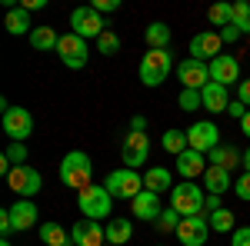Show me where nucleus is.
Listing matches in <instances>:
<instances>
[{"instance_id":"nucleus-1","label":"nucleus","mask_w":250,"mask_h":246,"mask_svg":"<svg viewBox=\"0 0 250 246\" xmlns=\"http://www.w3.org/2000/svg\"><path fill=\"white\" fill-rule=\"evenodd\" d=\"M90 176H94V163L83 150H70L60 160V183L70 189H87L90 187Z\"/></svg>"},{"instance_id":"nucleus-2","label":"nucleus","mask_w":250,"mask_h":246,"mask_svg":"<svg viewBox=\"0 0 250 246\" xmlns=\"http://www.w3.org/2000/svg\"><path fill=\"white\" fill-rule=\"evenodd\" d=\"M204 200H207V193L193 180H184V183H177L170 189V207L180 216H204Z\"/></svg>"},{"instance_id":"nucleus-3","label":"nucleus","mask_w":250,"mask_h":246,"mask_svg":"<svg viewBox=\"0 0 250 246\" xmlns=\"http://www.w3.org/2000/svg\"><path fill=\"white\" fill-rule=\"evenodd\" d=\"M77 207L83 213V220H107L114 209V196L107 193V187H90L77 193Z\"/></svg>"},{"instance_id":"nucleus-4","label":"nucleus","mask_w":250,"mask_h":246,"mask_svg":"<svg viewBox=\"0 0 250 246\" xmlns=\"http://www.w3.org/2000/svg\"><path fill=\"white\" fill-rule=\"evenodd\" d=\"M104 187H107V193H110L114 200H137V196L147 189L144 187V176H137V170H130V167L114 170L104 180Z\"/></svg>"},{"instance_id":"nucleus-5","label":"nucleus","mask_w":250,"mask_h":246,"mask_svg":"<svg viewBox=\"0 0 250 246\" xmlns=\"http://www.w3.org/2000/svg\"><path fill=\"white\" fill-rule=\"evenodd\" d=\"M170 67H173L170 50H147L144 60H140V83L144 87H160L170 74Z\"/></svg>"},{"instance_id":"nucleus-6","label":"nucleus","mask_w":250,"mask_h":246,"mask_svg":"<svg viewBox=\"0 0 250 246\" xmlns=\"http://www.w3.org/2000/svg\"><path fill=\"white\" fill-rule=\"evenodd\" d=\"M57 54H60V63H63V67L83 70L87 60H90V47H87V40L77 37V34H63L60 43H57Z\"/></svg>"},{"instance_id":"nucleus-7","label":"nucleus","mask_w":250,"mask_h":246,"mask_svg":"<svg viewBox=\"0 0 250 246\" xmlns=\"http://www.w3.org/2000/svg\"><path fill=\"white\" fill-rule=\"evenodd\" d=\"M70 34H77V37H83V40H100V34L107 30V23H104V17L97 14L94 7L87 3V7H74V14H70Z\"/></svg>"},{"instance_id":"nucleus-8","label":"nucleus","mask_w":250,"mask_h":246,"mask_svg":"<svg viewBox=\"0 0 250 246\" xmlns=\"http://www.w3.org/2000/svg\"><path fill=\"white\" fill-rule=\"evenodd\" d=\"M7 183H10V189L17 193V200H34L40 193V187H43V180H40V173L34 170V167H14L10 170V176H7Z\"/></svg>"},{"instance_id":"nucleus-9","label":"nucleus","mask_w":250,"mask_h":246,"mask_svg":"<svg viewBox=\"0 0 250 246\" xmlns=\"http://www.w3.org/2000/svg\"><path fill=\"white\" fill-rule=\"evenodd\" d=\"M3 133L10 136V143H23L34 133V116L23 107H7L3 110Z\"/></svg>"},{"instance_id":"nucleus-10","label":"nucleus","mask_w":250,"mask_h":246,"mask_svg":"<svg viewBox=\"0 0 250 246\" xmlns=\"http://www.w3.org/2000/svg\"><path fill=\"white\" fill-rule=\"evenodd\" d=\"M177 76H180L184 90H204V87L210 83V63H200V60L187 57V60H180Z\"/></svg>"},{"instance_id":"nucleus-11","label":"nucleus","mask_w":250,"mask_h":246,"mask_svg":"<svg viewBox=\"0 0 250 246\" xmlns=\"http://www.w3.org/2000/svg\"><path fill=\"white\" fill-rule=\"evenodd\" d=\"M187 143H190V150L204 153V156L210 150H217V147H220V130H217V123H207V120L193 123L190 130H187Z\"/></svg>"},{"instance_id":"nucleus-12","label":"nucleus","mask_w":250,"mask_h":246,"mask_svg":"<svg viewBox=\"0 0 250 246\" xmlns=\"http://www.w3.org/2000/svg\"><path fill=\"white\" fill-rule=\"evenodd\" d=\"M147 156H150V136L147 133H127V140H124V167H144L147 163Z\"/></svg>"},{"instance_id":"nucleus-13","label":"nucleus","mask_w":250,"mask_h":246,"mask_svg":"<svg viewBox=\"0 0 250 246\" xmlns=\"http://www.w3.org/2000/svg\"><path fill=\"white\" fill-rule=\"evenodd\" d=\"M180 246H204L207 243V216H184L177 227Z\"/></svg>"},{"instance_id":"nucleus-14","label":"nucleus","mask_w":250,"mask_h":246,"mask_svg":"<svg viewBox=\"0 0 250 246\" xmlns=\"http://www.w3.org/2000/svg\"><path fill=\"white\" fill-rule=\"evenodd\" d=\"M74 246H104L107 243V229H100V220H77L70 229Z\"/></svg>"},{"instance_id":"nucleus-15","label":"nucleus","mask_w":250,"mask_h":246,"mask_svg":"<svg viewBox=\"0 0 250 246\" xmlns=\"http://www.w3.org/2000/svg\"><path fill=\"white\" fill-rule=\"evenodd\" d=\"M220 47H224L220 34L204 30V34H197V37L190 40V57L200 60V63H207V60H217V57H220Z\"/></svg>"},{"instance_id":"nucleus-16","label":"nucleus","mask_w":250,"mask_h":246,"mask_svg":"<svg viewBox=\"0 0 250 246\" xmlns=\"http://www.w3.org/2000/svg\"><path fill=\"white\" fill-rule=\"evenodd\" d=\"M210 80H213V83H220V87L240 83V63H237L230 54H220L217 60H210Z\"/></svg>"},{"instance_id":"nucleus-17","label":"nucleus","mask_w":250,"mask_h":246,"mask_svg":"<svg viewBox=\"0 0 250 246\" xmlns=\"http://www.w3.org/2000/svg\"><path fill=\"white\" fill-rule=\"evenodd\" d=\"M173 167H177V173L184 176V180H197V176H204L207 173V156L204 153H197V150H184L177 160H173Z\"/></svg>"},{"instance_id":"nucleus-18","label":"nucleus","mask_w":250,"mask_h":246,"mask_svg":"<svg viewBox=\"0 0 250 246\" xmlns=\"http://www.w3.org/2000/svg\"><path fill=\"white\" fill-rule=\"evenodd\" d=\"M130 213H134L137 220H144V223H154L157 216L164 213V207H160V196H157V193H150V189H144L137 200H130Z\"/></svg>"},{"instance_id":"nucleus-19","label":"nucleus","mask_w":250,"mask_h":246,"mask_svg":"<svg viewBox=\"0 0 250 246\" xmlns=\"http://www.w3.org/2000/svg\"><path fill=\"white\" fill-rule=\"evenodd\" d=\"M10 209V220H14V229H30L34 223H37V216H40V209H37V203L34 200H17L14 207H7Z\"/></svg>"},{"instance_id":"nucleus-20","label":"nucleus","mask_w":250,"mask_h":246,"mask_svg":"<svg viewBox=\"0 0 250 246\" xmlns=\"http://www.w3.org/2000/svg\"><path fill=\"white\" fill-rule=\"evenodd\" d=\"M3 23H7V34H14V37H20V34H27V37H30V34H34V23H30V10H27L23 3H20V7H10Z\"/></svg>"},{"instance_id":"nucleus-21","label":"nucleus","mask_w":250,"mask_h":246,"mask_svg":"<svg viewBox=\"0 0 250 246\" xmlns=\"http://www.w3.org/2000/svg\"><path fill=\"white\" fill-rule=\"evenodd\" d=\"M200 96H204V107H207L210 114H220V110L230 107V94H227V87H220V83H213V80L200 90Z\"/></svg>"},{"instance_id":"nucleus-22","label":"nucleus","mask_w":250,"mask_h":246,"mask_svg":"<svg viewBox=\"0 0 250 246\" xmlns=\"http://www.w3.org/2000/svg\"><path fill=\"white\" fill-rule=\"evenodd\" d=\"M204 180H207V193H213V196H224V193L233 189V183H237L230 176V170H224V167H207Z\"/></svg>"},{"instance_id":"nucleus-23","label":"nucleus","mask_w":250,"mask_h":246,"mask_svg":"<svg viewBox=\"0 0 250 246\" xmlns=\"http://www.w3.org/2000/svg\"><path fill=\"white\" fill-rule=\"evenodd\" d=\"M144 187L150 189V193H170L173 189V173L167 170V167H150L147 170V176H144Z\"/></svg>"},{"instance_id":"nucleus-24","label":"nucleus","mask_w":250,"mask_h":246,"mask_svg":"<svg viewBox=\"0 0 250 246\" xmlns=\"http://www.w3.org/2000/svg\"><path fill=\"white\" fill-rule=\"evenodd\" d=\"M104 229H107V243L110 246H124V243H130V236H134V223L124 220V216H114Z\"/></svg>"},{"instance_id":"nucleus-25","label":"nucleus","mask_w":250,"mask_h":246,"mask_svg":"<svg viewBox=\"0 0 250 246\" xmlns=\"http://www.w3.org/2000/svg\"><path fill=\"white\" fill-rule=\"evenodd\" d=\"M40 240H43L47 246H74L70 233L60 227V223H54V220H47V223L40 227Z\"/></svg>"},{"instance_id":"nucleus-26","label":"nucleus","mask_w":250,"mask_h":246,"mask_svg":"<svg viewBox=\"0 0 250 246\" xmlns=\"http://www.w3.org/2000/svg\"><path fill=\"white\" fill-rule=\"evenodd\" d=\"M144 40H147L150 50H167V43H170V27L160 23V20H154V23L144 30Z\"/></svg>"},{"instance_id":"nucleus-27","label":"nucleus","mask_w":250,"mask_h":246,"mask_svg":"<svg viewBox=\"0 0 250 246\" xmlns=\"http://www.w3.org/2000/svg\"><path fill=\"white\" fill-rule=\"evenodd\" d=\"M207 160H210V167H224V170H233L237 163H244V156L233 150V147H224V143L207 153Z\"/></svg>"},{"instance_id":"nucleus-28","label":"nucleus","mask_w":250,"mask_h":246,"mask_svg":"<svg viewBox=\"0 0 250 246\" xmlns=\"http://www.w3.org/2000/svg\"><path fill=\"white\" fill-rule=\"evenodd\" d=\"M57 43H60V37H57V30L54 27H34V34H30V47L34 50H57Z\"/></svg>"},{"instance_id":"nucleus-29","label":"nucleus","mask_w":250,"mask_h":246,"mask_svg":"<svg viewBox=\"0 0 250 246\" xmlns=\"http://www.w3.org/2000/svg\"><path fill=\"white\" fill-rule=\"evenodd\" d=\"M160 143H164V150L173 153V156H180L184 150H190V143H187V130H167Z\"/></svg>"},{"instance_id":"nucleus-30","label":"nucleus","mask_w":250,"mask_h":246,"mask_svg":"<svg viewBox=\"0 0 250 246\" xmlns=\"http://www.w3.org/2000/svg\"><path fill=\"white\" fill-rule=\"evenodd\" d=\"M207 20H210L213 27H230L233 23V3H213L210 10H207Z\"/></svg>"},{"instance_id":"nucleus-31","label":"nucleus","mask_w":250,"mask_h":246,"mask_svg":"<svg viewBox=\"0 0 250 246\" xmlns=\"http://www.w3.org/2000/svg\"><path fill=\"white\" fill-rule=\"evenodd\" d=\"M180 220H184V216H180V213H177L173 207H167V209H164V213H160V216L154 220V227H157V233H177Z\"/></svg>"},{"instance_id":"nucleus-32","label":"nucleus","mask_w":250,"mask_h":246,"mask_svg":"<svg viewBox=\"0 0 250 246\" xmlns=\"http://www.w3.org/2000/svg\"><path fill=\"white\" fill-rule=\"evenodd\" d=\"M233 27L240 34H250V3L247 0H233Z\"/></svg>"},{"instance_id":"nucleus-33","label":"nucleus","mask_w":250,"mask_h":246,"mask_svg":"<svg viewBox=\"0 0 250 246\" xmlns=\"http://www.w3.org/2000/svg\"><path fill=\"white\" fill-rule=\"evenodd\" d=\"M210 229H217V233H233V213L230 209H217V213H210Z\"/></svg>"},{"instance_id":"nucleus-34","label":"nucleus","mask_w":250,"mask_h":246,"mask_svg":"<svg viewBox=\"0 0 250 246\" xmlns=\"http://www.w3.org/2000/svg\"><path fill=\"white\" fill-rule=\"evenodd\" d=\"M97 50H100L104 57H114V54H120V37H117L114 30H104V34H100V40H97Z\"/></svg>"},{"instance_id":"nucleus-35","label":"nucleus","mask_w":250,"mask_h":246,"mask_svg":"<svg viewBox=\"0 0 250 246\" xmlns=\"http://www.w3.org/2000/svg\"><path fill=\"white\" fill-rule=\"evenodd\" d=\"M177 103H180V110H200L204 107V96H200V90H180V96H177Z\"/></svg>"},{"instance_id":"nucleus-36","label":"nucleus","mask_w":250,"mask_h":246,"mask_svg":"<svg viewBox=\"0 0 250 246\" xmlns=\"http://www.w3.org/2000/svg\"><path fill=\"white\" fill-rule=\"evenodd\" d=\"M3 160H10L14 167H23V160H27V147H23V143H10L7 153H3Z\"/></svg>"},{"instance_id":"nucleus-37","label":"nucleus","mask_w":250,"mask_h":246,"mask_svg":"<svg viewBox=\"0 0 250 246\" xmlns=\"http://www.w3.org/2000/svg\"><path fill=\"white\" fill-rule=\"evenodd\" d=\"M233 193H237V196H240L244 203H250V173H244V176H240V180L233 183Z\"/></svg>"},{"instance_id":"nucleus-38","label":"nucleus","mask_w":250,"mask_h":246,"mask_svg":"<svg viewBox=\"0 0 250 246\" xmlns=\"http://www.w3.org/2000/svg\"><path fill=\"white\" fill-rule=\"evenodd\" d=\"M227 114H230V120H244V116L250 114V107H247V103H240V100H230Z\"/></svg>"},{"instance_id":"nucleus-39","label":"nucleus","mask_w":250,"mask_h":246,"mask_svg":"<svg viewBox=\"0 0 250 246\" xmlns=\"http://www.w3.org/2000/svg\"><path fill=\"white\" fill-rule=\"evenodd\" d=\"M14 233V220H10V209H0V236H10Z\"/></svg>"},{"instance_id":"nucleus-40","label":"nucleus","mask_w":250,"mask_h":246,"mask_svg":"<svg viewBox=\"0 0 250 246\" xmlns=\"http://www.w3.org/2000/svg\"><path fill=\"white\" fill-rule=\"evenodd\" d=\"M90 7H94L97 14H114L117 7H120V3H117V0H94Z\"/></svg>"},{"instance_id":"nucleus-41","label":"nucleus","mask_w":250,"mask_h":246,"mask_svg":"<svg viewBox=\"0 0 250 246\" xmlns=\"http://www.w3.org/2000/svg\"><path fill=\"white\" fill-rule=\"evenodd\" d=\"M233 246H250V227H237L233 229Z\"/></svg>"},{"instance_id":"nucleus-42","label":"nucleus","mask_w":250,"mask_h":246,"mask_svg":"<svg viewBox=\"0 0 250 246\" xmlns=\"http://www.w3.org/2000/svg\"><path fill=\"white\" fill-rule=\"evenodd\" d=\"M244 37V34H240V30H237V27H224V30H220V40H224V43H237V40Z\"/></svg>"},{"instance_id":"nucleus-43","label":"nucleus","mask_w":250,"mask_h":246,"mask_svg":"<svg viewBox=\"0 0 250 246\" xmlns=\"http://www.w3.org/2000/svg\"><path fill=\"white\" fill-rule=\"evenodd\" d=\"M237 100H240V103H247V107H250V76H247V80H240V83H237Z\"/></svg>"},{"instance_id":"nucleus-44","label":"nucleus","mask_w":250,"mask_h":246,"mask_svg":"<svg viewBox=\"0 0 250 246\" xmlns=\"http://www.w3.org/2000/svg\"><path fill=\"white\" fill-rule=\"evenodd\" d=\"M217 209H224V207H220V196L207 193V200H204V213H217Z\"/></svg>"},{"instance_id":"nucleus-45","label":"nucleus","mask_w":250,"mask_h":246,"mask_svg":"<svg viewBox=\"0 0 250 246\" xmlns=\"http://www.w3.org/2000/svg\"><path fill=\"white\" fill-rule=\"evenodd\" d=\"M144 130H147V116L137 114L134 120H130V133H144Z\"/></svg>"},{"instance_id":"nucleus-46","label":"nucleus","mask_w":250,"mask_h":246,"mask_svg":"<svg viewBox=\"0 0 250 246\" xmlns=\"http://www.w3.org/2000/svg\"><path fill=\"white\" fill-rule=\"evenodd\" d=\"M23 7H27V10H40V7H47V0H27Z\"/></svg>"},{"instance_id":"nucleus-47","label":"nucleus","mask_w":250,"mask_h":246,"mask_svg":"<svg viewBox=\"0 0 250 246\" xmlns=\"http://www.w3.org/2000/svg\"><path fill=\"white\" fill-rule=\"evenodd\" d=\"M240 130H244V136H247V140H250V114L244 116V120H240Z\"/></svg>"},{"instance_id":"nucleus-48","label":"nucleus","mask_w":250,"mask_h":246,"mask_svg":"<svg viewBox=\"0 0 250 246\" xmlns=\"http://www.w3.org/2000/svg\"><path fill=\"white\" fill-rule=\"evenodd\" d=\"M244 167H247V173H250V150L244 153Z\"/></svg>"},{"instance_id":"nucleus-49","label":"nucleus","mask_w":250,"mask_h":246,"mask_svg":"<svg viewBox=\"0 0 250 246\" xmlns=\"http://www.w3.org/2000/svg\"><path fill=\"white\" fill-rule=\"evenodd\" d=\"M0 246H10V240H3V243H0Z\"/></svg>"},{"instance_id":"nucleus-50","label":"nucleus","mask_w":250,"mask_h":246,"mask_svg":"<svg viewBox=\"0 0 250 246\" xmlns=\"http://www.w3.org/2000/svg\"><path fill=\"white\" fill-rule=\"evenodd\" d=\"M104 246H110V243H104Z\"/></svg>"},{"instance_id":"nucleus-51","label":"nucleus","mask_w":250,"mask_h":246,"mask_svg":"<svg viewBox=\"0 0 250 246\" xmlns=\"http://www.w3.org/2000/svg\"><path fill=\"white\" fill-rule=\"evenodd\" d=\"M157 246H164V243H157Z\"/></svg>"}]
</instances>
